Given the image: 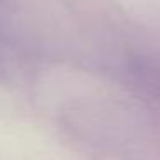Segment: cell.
Masks as SVG:
<instances>
[{
  "instance_id": "obj_1",
  "label": "cell",
  "mask_w": 160,
  "mask_h": 160,
  "mask_svg": "<svg viewBox=\"0 0 160 160\" xmlns=\"http://www.w3.org/2000/svg\"><path fill=\"white\" fill-rule=\"evenodd\" d=\"M128 78L141 100L160 117V52L131 59Z\"/></svg>"
}]
</instances>
